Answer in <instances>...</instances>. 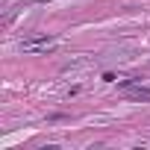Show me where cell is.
I'll use <instances>...</instances> for the list:
<instances>
[{
  "label": "cell",
  "mask_w": 150,
  "mask_h": 150,
  "mask_svg": "<svg viewBox=\"0 0 150 150\" xmlns=\"http://www.w3.org/2000/svg\"><path fill=\"white\" fill-rule=\"evenodd\" d=\"M18 47H21V53H41V50H53L56 41L53 38H30V41H21Z\"/></svg>",
  "instance_id": "obj_1"
},
{
  "label": "cell",
  "mask_w": 150,
  "mask_h": 150,
  "mask_svg": "<svg viewBox=\"0 0 150 150\" xmlns=\"http://www.w3.org/2000/svg\"><path fill=\"white\" fill-rule=\"evenodd\" d=\"M124 97H129V100H150V88H144V86H138V83H124Z\"/></svg>",
  "instance_id": "obj_2"
}]
</instances>
